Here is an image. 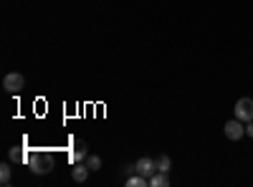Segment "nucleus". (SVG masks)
Wrapping results in <instances>:
<instances>
[{
	"label": "nucleus",
	"instance_id": "1",
	"mask_svg": "<svg viewBox=\"0 0 253 187\" xmlns=\"http://www.w3.org/2000/svg\"><path fill=\"white\" fill-rule=\"evenodd\" d=\"M28 167H31V172H36V175H48V172L53 170V159H51V154L36 152V157L28 159Z\"/></svg>",
	"mask_w": 253,
	"mask_h": 187
},
{
	"label": "nucleus",
	"instance_id": "2",
	"mask_svg": "<svg viewBox=\"0 0 253 187\" xmlns=\"http://www.w3.org/2000/svg\"><path fill=\"white\" fill-rule=\"evenodd\" d=\"M26 86V78H23V74H8L5 78H3V89L5 91H10V94H18L20 89H23Z\"/></svg>",
	"mask_w": 253,
	"mask_h": 187
},
{
	"label": "nucleus",
	"instance_id": "3",
	"mask_svg": "<svg viewBox=\"0 0 253 187\" xmlns=\"http://www.w3.org/2000/svg\"><path fill=\"white\" fill-rule=\"evenodd\" d=\"M236 119H241V121L253 119V99H238L236 101Z\"/></svg>",
	"mask_w": 253,
	"mask_h": 187
},
{
	"label": "nucleus",
	"instance_id": "4",
	"mask_svg": "<svg viewBox=\"0 0 253 187\" xmlns=\"http://www.w3.org/2000/svg\"><path fill=\"white\" fill-rule=\"evenodd\" d=\"M223 129H225V137H228V139H233V142H238V139H241V137L246 134V127H243V121H241V119H233V121H228Z\"/></svg>",
	"mask_w": 253,
	"mask_h": 187
},
{
	"label": "nucleus",
	"instance_id": "5",
	"mask_svg": "<svg viewBox=\"0 0 253 187\" xmlns=\"http://www.w3.org/2000/svg\"><path fill=\"white\" fill-rule=\"evenodd\" d=\"M134 167H137V172H139L142 177L150 180V177L157 172V162H155V159H150V157H142V159H137Z\"/></svg>",
	"mask_w": 253,
	"mask_h": 187
},
{
	"label": "nucleus",
	"instance_id": "6",
	"mask_svg": "<svg viewBox=\"0 0 253 187\" xmlns=\"http://www.w3.org/2000/svg\"><path fill=\"white\" fill-rule=\"evenodd\" d=\"M89 175H91L89 164H74V170H71V177H74L76 182H86V180H89Z\"/></svg>",
	"mask_w": 253,
	"mask_h": 187
},
{
	"label": "nucleus",
	"instance_id": "7",
	"mask_svg": "<svg viewBox=\"0 0 253 187\" xmlns=\"http://www.w3.org/2000/svg\"><path fill=\"white\" fill-rule=\"evenodd\" d=\"M71 157H74V162H79V159H86V157H89V152H86V142L79 139V142L74 144V152H71Z\"/></svg>",
	"mask_w": 253,
	"mask_h": 187
},
{
	"label": "nucleus",
	"instance_id": "8",
	"mask_svg": "<svg viewBox=\"0 0 253 187\" xmlns=\"http://www.w3.org/2000/svg\"><path fill=\"white\" fill-rule=\"evenodd\" d=\"M150 185L152 187H167V185H170V177H167V172H155L150 177Z\"/></svg>",
	"mask_w": 253,
	"mask_h": 187
},
{
	"label": "nucleus",
	"instance_id": "9",
	"mask_svg": "<svg viewBox=\"0 0 253 187\" xmlns=\"http://www.w3.org/2000/svg\"><path fill=\"white\" fill-rule=\"evenodd\" d=\"M0 182H3L5 187L13 182V170H10V164H8V162L0 164Z\"/></svg>",
	"mask_w": 253,
	"mask_h": 187
},
{
	"label": "nucleus",
	"instance_id": "10",
	"mask_svg": "<svg viewBox=\"0 0 253 187\" xmlns=\"http://www.w3.org/2000/svg\"><path fill=\"white\" fill-rule=\"evenodd\" d=\"M157 172H170L172 170V159L170 157H157Z\"/></svg>",
	"mask_w": 253,
	"mask_h": 187
},
{
	"label": "nucleus",
	"instance_id": "11",
	"mask_svg": "<svg viewBox=\"0 0 253 187\" xmlns=\"http://www.w3.org/2000/svg\"><path fill=\"white\" fill-rule=\"evenodd\" d=\"M144 185H150V180H147V177H142L139 172H137L134 177H129V180H126V187H144Z\"/></svg>",
	"mask_w": 253,
	"mask_h": 187
},
{
	"label": "nucleus",
	"instance_id": "12",
	"mask_svg": "<svg viewBox=\"0 0 253 187\" xmlns=\"http://www.w3.org/2000/svg\"><path fill=\"white\" fill-rule=\"evenodd\" d=\"M86 164H89V170H91V172H96V170H101V157L89 154V157H86Z\"/></svg>",
	"mask_w": 253,
	"mask_h": 187
},
{
	"label": "nucleus",
	"instance_id": "13",
	"mask_svg": "<svg viewBox=\"0 0 253 187\" xmlns=\"http://www.w3.org/2000/svg\"><path fill=\"white\" fill-rule=\"evenodd\" d=\"M246 134H248V137H253V119H251V121H246Z\"/></svg>",
	"mask_w": 253,
	"mask_h": 187
},
{
	"label": "nucleus",
	"instance_id": "14",
	"mask_svg": "<svg viewBox=\"0 0 253 187\" xmlns=\"http://www.w3.org/2000/svg\"><path fill=\"white\" fill-rule=\"evenodd\" d=\"M10 159H13V162H15V159H20V152H18V150H15V147H13V150H10Z\"/></svg>",
	"mask_w": 253,
	"mask_h": 187
}]
</instances>
